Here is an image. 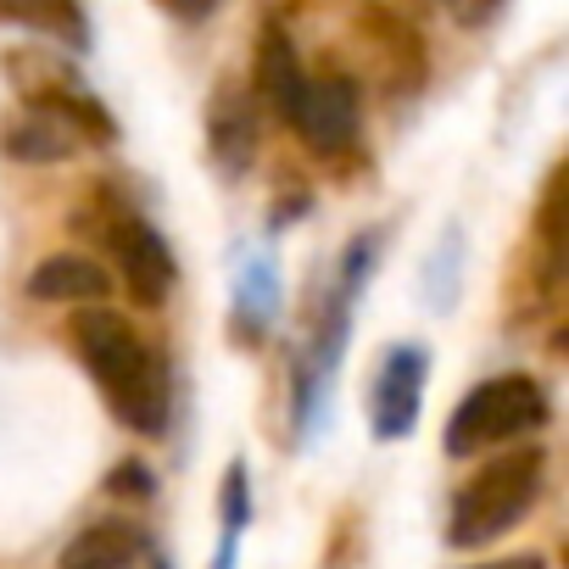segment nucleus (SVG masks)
<instances>
[{"mask_svg":"<svg viewBox=\"0 0 569 569\" xmlns=\"http://www.w3.org/2000/svg\"><path fill=\"white\" fill-rule=\"evenodd\" d=\"M425 380H430V352L402 341L380 358L375 391H369V430L375 441H402L419 425V402H425Z\"/></svg>","mask_w":569,"mask_h":569,"instance_id":"0eeeda50","label":"nucleus"},{"mask_svg":"<svg viewBox=\"0 0 569 569\" xmlns=\"http://www.w3.org/2000/svg\"><path fill=\"white\" fill-rule=\"evenodd\" d=\"M380 262V234H358L341 262H336V284L325 297V313L313 325V341L308 352L297 358V386H291V413H297V441H313L330 419V397H336V369L347 358V341H352V319H358V297Z\"/></svg>","mask_w":569,"mask_h":569,"instance_id":"f03ea898","label":"nucleus"},{"mask_svg":"<svg viewBox=\"0 0 569 569\" xmlns=\"http://www.w3.org/2000/svg\"><path fill=\"white\" fill-rule=\"evenodd\" d=\"M157 7L168 12V18H179V23H201V18H212L223 0H157Z\"/></svg>","mask_w":569,"mask_h":569,"instance_id":"a211bd4d","label":"nucleus"},{"mask_svg":"<svg viewBox=\"0 0 569 569\" xmlns=\"http://www.w3.org/2000/svg\"><path fill=\"white\" fill-rule=\"evenodd\" d=\"M302 84H308V73H302V57H297L291 34H284L279 23H268L262 40H257V96L291 123V112L302 101Z\"/></svg>","mask_w":569,"mask_h":569,"instance_id":"4468645a","label":"nucleus"},{"mask_svg":"<svg viewBox=\"0 0 569 569\" xmlns=\"http://www.w3.org/2000/svg\"><path fill=\"white\" fill-rule=\"evenodd\" d=\"M0 23L57 40L68 51H90V18L79 0H0Z\"/></svg>","mask_w":569,"mask_h":569,"instance_id":"2eb2a0df","label":"nucleus"},{"mask_svg":"<svg viewBox=\"0 0 569 569\" xmlns=\"http://www.w3.org/2000/svg\"><path fill=\"white\" fill-rule=\"evenodd\" d=\"M57 563L62 569H140V563H151V536L129 519H101V525L79 530Z\"/></svg>","mask_w":569,"mask_h":569,"instance_id":"9b49d317","label":"nucleus"},{"mask_svg":"<svg viewBox=\"0 0 569 569\" xmlns=\"http://www.w3.org/2000/svg\"><path fill=\"white\" fill-rule=\"evenodd\" d=\"M68 341L84 363V375L96 380L107 413L134 430V436H162L168 413H173V380L162 352L107 302H90L68 319Z\"/></svg>","mask_w":569,"mask_h":569,"instance_id":"f257e3e1","label":"nucleus"},{"mask_svg":"<svg viewBox=\"0 0 569 569\" xmlns=\"http://www.w3.org/2000/svg\"><path fill=\"white\" fill-rule=\"evenodd\" d=\"M29 297L34 302H62V308H90V302H107L112 297V273L96 268L79 251H57V257H46L29 273Z\"/></svg>","mask_w":569,"mask_h":569,"instance_id":"f8f14e48","label":"nucleus"},{"mask_svg":"<svg viewBox=\"0 0 569 569\" xmlns=\"http://www.w3.org/2000/svg\"><path fill=\"white\" fill-rule=\"evenodd\" d=\"M257 146H262V123H257V101L240 90V84H223L218 101L207 107V151L212 162L240 179L251 162H257Z\"/></svg>","mask_w":569,"mask_h":569,"instance_id":"1a4fd4ad","label":"nucleus"},{"mask_svg":"<svg viewBox=\"0 0 569 569\" xmlns=\"http://www.w3.org/2000/svg\"><path fill=\"white\" fill-rule=\"evenodd\" d=\"M358 118H363L358 84L341 79V73H319V79L302 84V101H297V112H291V129L308 140V151L341 157V151L358 140Z\"/></svg>","mask_w":569,"mask_h":569,"instance_id":"6e6552de","label":"nucleus"},{"mask_svg":"<svg viewBox=\"0 0 569 569\" xmlns=\"http://www.w3.org/2000/svg\"><path fill=\"white\" fill-rule=\"evenodd\" d=\"M0 73H7V84H12L23 101L57 112L84 146H112V140H118V118L96 101V90L73 73V62L51 57L46 46H18V51H7V57H0Z\"/></svg>","mask_w":569,"mask_h":569,"instance_id":"39448f33","label":"nucleus"},{"mask_svg":"<svg viewBox=\"0 0 569 569\" xmlns=\"http://www.w3.org/2000/svg\"><path fill=\"white\" fill-rule=\"evenodd\" d=\"M79 146L84 140L57 112H46L34 101H18V112H7V123H0V151H7L12 162H29V168L68 162V157H79Z\"/></svg>","mask_w":569,"mask_h":569,"instance_id":"9d476101","label":"nucleus"},{"mask_svg":"<svg viewBox=\"0 0 569 569\" xmlns=\"http://www.w3.org/2000/svg\"><path fill=\"white\" fill-rule=\"evenodd\" d=\"M101 240H107V257L118 262L123 273V291L140 302V308H162L168 291H173V251L162 246V234L123 201H107L101 207Z\"/></svg>","mask_w":569,"mask_h":569,"instance_id":"423d86ee","label":"nucleus"},{"mask_svg":"<svg viewBox=\"0 0 569 569\" xmlns=\"http://www.w3.org/2000/svg\"><path fill=\"white\" fill-rule=\"evenodd\" d=\"M469 569H547L541 552H513V558H486V563H469Z\"/></svg>","mask_w":569,"mask_h":569,"instance_id":"6ab92c4d","label":"nucleus"},{"mask_svg":"<svg viewBox=\"0 0 569 569\" xmlns=\"http://www.w3.org/2000/svg\"><path fill=\"white\" fill-rule=\"evenodd\" d=\"M218 508H223V536H218V558L212 569H234V552H240V530L251 525V486H246V463L234 458L223 469V491H218Z\"/></svg>","mask_w":569,"mask_h":569,"instance_id":"f3484780","label":"nucleus"},{"mask_svg":"<svg viewBox=\"0 0 569 569\" xmlns=\"http://www.w3.org/2000/svg\"><path fill=\"white\" fill-rule=\"evenodd\" d=\"M547 391L530 375H491L475 391H463V402L447 419V452L452 458H480L491 447L525 441L547 425Z\"/></svg>","mask_w":569,"mask_h":569,"instance_id":"20e7f679","label":"nucleus"},{"mask_svg":"<svg viewBox=\"0 0 569 569\" xmlns=\"http://www.w3.org/2000/svg\"><path fill=\"white\" fill-rule=\"evenodd\" d=\"M279 302H284V291H279L273 257L268 251L246 257L240 273H234V336L240 341H262L273 330V319H279Z\"/></svg>","mask_w":569,"mask_h":569,"instance_id":"ddd939ff","label":"nucleus"},{"mask_svg":"<svg viewBox=\"0 0 569 569\" xmlns=\"http://www.w3.org/2000/svg\"><path fill=\"white\" fill-rule=\"evenodd\" d=\"M458 291H463V229H447L430 246V257H425L419 297L430 302V313H452L458 308Z\"/></svg>","mask_w":569,"mask_h":569,"instance_id":"dca6fc26","label":"nucleus"},{"mask_svg":"<svg viewBox=\"0 0 569 569\" xmlns=\"http://www.w3.org/2000/svg\"><path fill=\"white\" fill-rule=\"evenodd\" d=\"M541 480H547V452H541V447H508V452L486 458V463L452 491L447 541H452L458 552L491 547L497 536H508V530L536 508Z\"/></svg>","mask_w":569,"mask_h":569,"instance_id":"7ed1b4c3","label":"nucleus"}]
</instances>
